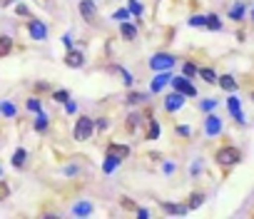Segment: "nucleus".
<instances>
[{"label": "nucleus", "instance_id": "1", "mask_svg": "<svg viewBox=\"0 0 254 219\" xmlns=\"http://www.w3.org/2000/svg\"><path fill=\"white\" fill-rule=\"evenodd\" d=\"M214 162H217L219 167L229 169V167H234V164L242 162V150L234 147V145H224V147H219V150L214 152Z\"/></svg>", "mask_w": 254, "mask_h": 219}, {"label": "nucleus", "instance_id": "2", "mask_svg": "<svg viewBox=\"0 0 254 219\" xmlns=\"http://www.w3.org/2000/svg\"><path fill=\"white\" fill-rule=\"evenodd\" d=\"M72 135H75V140H77V142H87V140L95 135V120H92V117H87V115H80V117H77V122H75Z\"/></svg>", "mask_w": 254, "mask_h": 219}, {"label": "nucleus", "instance_id": "3", "mask_svg": "<svg viewBox=\"0 0 254 219\" xmlns=\"http://www.w3.org/2000/svg\"><path fill=\"white\" fill-rule=\"evenodd\" d=\"M175 62H177V57H175L172 53H157V55H152V57H150V67H152L155 72L170 70Z\"/></svg>", "mask_w": 254, "mask_h": 219}, {"label": "nucleus", "instance_id": "4", "mask_svg": "<svg viewBox=\"0 0 254 219\" xmlns=\"http://www.w3.org/2000/svg\"><path fill=\"white\" fill-rule=\"evenodd\" d=\"M77 13L85 23H97V5H95V0H80L77 3Z\"/></svg>", "mask_w": 254, "mask_h": 219}, {"label": "nucleus", "instance_id": "5", "mask_svg": "<svg viewBox=\"0 0 254 219\" xmlns=\"http://www.w3.org/2000/svg\"><path fill=\"white\" fill-rule=\"evenodd\" d=\"M177 92H182L185 97H197V87L192 85V80L190 77H185V75H180V77H172V82H170Z\"/></svg>", "mask_w": 254, "mask_h": 219}, {"label": "nucleus", "instance_id": "6", "mask_svg": "<svg viewBox=\"0 0 254 219\" xmlns=\"http://www.w3.org/2000/svg\"><path fill=\"white\" fill-rule=\"evenodd\" d=\"M28 35H30V40H35V43L45 40V38H48V23L33 18V20L28 23Z\"/></svg>", "mask_w": 254, "mask_h": 219}, {"label": "nucleus", "instance_id": "7", "mask_svg": "<svg viewBox=\"0 0 254 219\" xmlns=\"http://www.w3.org/2000/svg\"><path fill=\"white\" fill-rule=\"evenodd\" d=\"M185 102H187V97L182 95V92H170V95H165V102H162V107L167 110V112H177V110H182L185 107Z\"/></svg>", "mask_w": 254, "mask_h": 219}, {"label": "nucleus", "instance_id": "8", "mask_svg": "<svg viewBox=\"0 0 254 219\" xmlns=\"http://www.w3.org/2000/svg\"><path fill=\"white\" fill-rule=\"evenodd\" d=\"M65 65H67L70 70H80V67L85 65V53H82V50H75V48L65 50Z\"/></svg>", "mask_w": 254, "mask_h": 219}, {"label": "nucleus", "instance_id": "9", "mask_svg": "<svg viewBox=\"0 0 254 219\" xmlns=\"http://www.w3.org/2000/svg\"><path fill=\"white\" fill-rule=\"evenodd\" d=\"M227 110H229V115L234 117L237 125H244V115H242V102H239V97L229 95V97H227Z\"/></svg>", "mask_w": 254, "mask_h": 219}, {"label": "nucleus", "instance_id": "10", "mask_svg": "<svg viewBox=\"0 0 254 219\" xmlns=\"http://www.w3.org/2000/svg\"><path fill=\"white\" fill-rule=\"evenodd\" d=\"M170 82H172V72H170V70H162V72H157V75L152 77L150 92H162V90H165Z\"/></svg>", "mask_w": 254, "mask_h": 219}, {"label": "nucleus", "instance_id": "11", "mask_svg": "<svg viewBox=\"0 0 254 219\" xmlns=\"http://www.w3.org/2000/svg\"><path fill=\"white\" fill-rule=\"evenodd\" d=\"M222 132V120L212 112H207V120H204V135L207 137H217Z\"/></svg>", "mask_w": 254, "mask_h": 219}, {"label": "nucleus", "instance_id": "12", "mask_svg": "<svg viewBox=\"0 0 254 219\" xmlns=\"http://www.w3.org/2000/svg\"><path fill=\"white\" fill-rule=\"evenodd\" d=\"M107 72H110V75H120L125 87H132V85H135V75H132V72H127L122 65H107Z\"/></svg>", "mask_w": 254, "mask_h": 219}, {"label": "nucleus", "instance_id": "13", "mask_svg": "<svg viewBox=\"0 0 254 219\" xmlns=\"http://www.w3.org/2000/svg\"><path fill=\"white\" fill-rule=\"evenodd\" d=\"M120 35L125 38V40H137V23H130V20H122L120 23Z\"/></svg>", "mask_w": 254, "mask_h": 219}, {"label": "nucleus", "instance_id": "14", "mask_svg": "<svg viewBox=\"0 0 254 219\" xmlns=\"http://www.w3.org/2000/svg\"><path fill=\"white\" fill-rule=\"evenodd\" d=\"M107 155H115L117 160H127V157H130V147H127V145H117V142H110L107 145Z\"/></svg>", "mask_w": 254, "mask_h": 219}, {"label": "nucleus", "instance_id": "15", "mask_svg": "<svg viewBox=\"0 0 254 219\" xmlns=\"http://www.w3.org/2000/svg\"><path fill=\"white\" fill-rule=\"evenodd\" d=\"M150 95L152 92H127V97H125V102L127 105H142V102H150Z\"/></svg>", "mask_w": 254, "mask_h": 219}, {"label": "nucleus", "instance_id": "16", "mask_svg": "<svg viewBox=\"0 0 254 219\" xmlns=\"http://www.w3.org/2000/svg\"><path fill=\"white\" fill-rule=\"evenodd\" d=\"M120 164H122V160H117L115 155H107V152H105V162H102V172H105V174H112Z\"/></svg>", "mask_w": 254, "mask_h": 219}, {"label": "nucleus", "instance_id": "17", "mask_svg": "<svg viewBox=\"0 0 254 219\" xmlns=\"http://www.w3.org/2000/svg\"><path fill=\"white\" fill-rule=\"evenodd\" d=\"M217 85L224 90V92H234L239 85H237V80L232 77V75H222V77H217Z\"/></svg>", "mask_w": 254, "mask_h": 219}, {"label": "nucleus", "instance_id": "18", "mask_svg": "<svg viewBox=\"0 0 254 219\" xmlns=\"http://www.w3.org/2000/svg\"><path fill=\"white\" fill-rule=\"evenodd\" d=\"M10 162H13V167H15V169H23V167H25V162H28V150L18 147V150L13 152V160H10Z\"/></svg>", "mask_w": 254, "mask_h": 219}, {"label": "nucleus", "instance_id": "19", "mask_svg": "<svg viewBox=\"0 0 254 219\" xmlns=\"http://www.w3.org/2000/svg\"><path fill=\"white\" fill-rule=\"evenodd\" d=\"M204 202H207V194H204V192H192V194L187 197V207H190V209H199Z\"/></svg>", "mask_w": 254, "mask_h": 219}, {"label": "nucleus", "instance_id": "20", "mask_svg": "<svg viewBox=\"0 0 254 219\" xmlns=\"http://www.w3.org/2000/svg\"><path fill=\"white\" fill-rule=\"evenodd\" d=\"M160 207L167 212V214H187L190 207L187 204H172V202H160Z\"/></svg>", "mask_w": 254, "mask_h": 219}, {"label": "nucleus", "instance_id": "21", "mask_svg": "<svg viewBox=\"0 0 254 219\" xmlns=\"http://www.w3.org/2000/svg\"><path fill=\"white\" fill-rule=\"evenodd\" d=\"M142 115L140 112H132V115H127V120H125V127H127V132H135L140 125H142Z\"/></svg>", "mask_w": 254, "mask_h": 219}, {"label": "nucleus", "instance_id": "22", "mask_svg": "<svg viewBox=\"0 0 254 219\" xmlns=\"http://www.w3.org/2000/svg\"><path fill=\"white\" fill-rule=\"evenodd\" d=\"M48 127H50V117H48L45 112H38V115H35V122H33V130H35V132H45Z\"/></svg>", "mask_w": 254, "mask_h": 219}, {"label": "nucleus", "instance_id": "23", "mask_svg": "<svg viewBox=\"0 0 254 219\" xmlns=\"http://www.w3.org/2000/svg\"><path fill=\"white\" fill-rule=\"evenodd\" d=\"M13 38L10 35H0V57H8L13 53Z\"/></svg>", "mask_w": 254, "mask_h": 219}, {"label": "nucleus", "instance_id": "24", "mask_svg": "<svg viewBox=\"0 0 254 219\" xmlns=\"http://www.w3.org/2000/svg\"><path fill=\"white\" fill-rule=\"evenodd\" d=\"M160 135H162L160 122H157V120H150V122H147V140L155 142V140H160Z\"/></svg>", "mask_w": 254, "mask_h": 219}, {"label": "nucleus", "instance_id": "25", "mask_svg": "<svg viewBox=\"0 0 254 219\" xmlns=\"http://www.w3.org/2000/svg\"><path fill=\"white\" fill-rule=\"evenodd\" d=\"M244 13H247V3H234L232 10H229V18H232L234 23H239V20L244 18Z\"/></svg>", "mask_w": 254, "mask_h": 219}, {"label": "nucleus", "instance_id": "26", "mask_svg": "<svg viewBox=\"0 0 254 219\" xmlns=\"http://www.w3.org/2000/svg\"><path fill=\"white\" fill-rule=\"evenodd\" d=\"M197 75H199V77H202L207 85H217V77H219V75H217L212 67H199V72H197Z\"/></svg>", "mask_w": 254, "mask_h": 219}, {"label": "nucleus", "instance_id": "27", "mask_svg": "<svg viewBox=\"0 0 254 219\" xmlns=\"http://www.w3.org/2000/svg\"><path fill=\"white\" fill-rule=\"evenodd\" d=\"M72 214H75V217H90V214H92V204H90V202H77V204L72 207Z\"/></svg>", "mask_w": 254, "mask_h": 219}, {"label": "nucleus", "instance_id": "28", "mask_svg": "<svg viewBox=\"0 0 254 219\" xmlns=\"http://www.w3.org/2000/svg\"><path fill=\"white\" fill-rule=\"evenodd\" d=\"M0 115H5V117H15V115H18V107H15L10 100H3V102H0Z\"/></svg>", "mask_w": 254, "mask_h": 219}, {"label": "nucleus", "instance_id": "29", "mask_svg": "<svg viewBox=\"0 0 254 219\" xmlns=\"http://www.w3.org/2000/svg\"><path fill=\"white\" fill-rule=\"evenodd\" d=\"M207 30H212V33H219L222 30V20H219L217 13H209L207 15Z\"/></svg>", "mask_w": 254, "mask_h": 219}, {"label": "nucleus", "instance_id": "30", "mask_svg": "<svg viewBox=\"0 0 254 219\" xmlns=\"http://www.w3.org/2000/svg\"><path fill=\"white\" fill-rule=\"evenodd\" d=\"M25 110L28 112H43V102H40V97H28V102H25Z\"/></svg>", "mask_w": 254, "mask_h": 219}, {"label": "nucleus", "instance_id": "31", "mask_svg": "<svg viewBox=\"0 0 254 219\" xmlns=\"http://www.w3.org/2000/svg\"><path fill=\"white\" fill-rule=\"evenodd\" d=\"M187 25L190 28H207V15H192L187 20Z\"/></svg>", "mask_w": 254, "mask_h": 219}, {"label": "nucleus", "instance_id": "32", "mask_svg": "<svg viewBox=\"0 0 254 219\" xmlns=\"http://www.w3.org/2000/svg\"><path fill=\"white\" fill-rule=\"evenodd\" d=\"M197 72H199V67H197L194 62H182V75H185V77H190V80H192Z\"/></svg>", "mask_w": 254, "mask_h": 219}, {"label": "nucleus", "instance_id": "33", "mask_svg": "<svg viewBox=\"0 0 254 219\" xmlns=\"http://www.w3.org/2000/svg\"><path fill=\"white\" fill-rule=\"evenodd\" d=\"M53 100L60 102V105H65V102L70 100V92H67V90H53Z\"/></svg>", "mask_w": 254, "mask_h": 219}, {"label": "nucleus", "instance_id": "34", "mask_svg": "<svg viewBox=\"0 0 254 219\" xmlns=\"http://www.w3.org/2000/svg\"><path fill=\"white\" fill-rule=\"evenodd\" d=\"M214 107H217V100H214V97H207V100L199 102V110H202V112H212Z\"/></svg>", "mask_w": 254, "mask_h": 219}, {"label": "nucleus", "instance_id": "35", "mask_svg": "<svg viewBox=\"0 0 254 219\" xmlns=\"http://www.w3.org/2000/svg\"><path fill=\"white\" fill-rule=\"evenodd\" d=\"M127 8H130V13H132V15H137V18H140V15H142V10H145L140 0H130V3H127Z\"/></svg>", "mask_w": 254, "mask_h": 219}, {"label": "nucleus", "instance_id": "36", "mask_svg": "<svg viewBox=\"0 0 254 219\" xmlns=\"http://www.w3.org/2000/svg\"><path fill=\"white\" fill-rule=\"evenodd\" d=\"M130 15H132V13H130V8H120V10H115V13H112V18H115V20H120V23H122V20H130Z\"/></svg>", "mask_w": 254, "mask_h": 219}, {"label": "nucleus", "instance_id": "37", "mask_svg": "<svg viewBox=\"0 0 254 219\" xmlns=\"http://www.w3.org/2000/svg\"><path fill=\"white\" fill-rule=\"evenodd\" d=\"M10 197V184L5 179H0V202H5Z\"/></svg>", "mask_w": 254, "mask_h": 219}, {"label": "nucleus", "instance_id": "38", "mask_svg": "<svg viewBox=\"0 0 254 219\" xmlns=\"http://www.w3.org/2000/svg\"><path fill=\"white\" fill-rule=\"evenodd\" d=\"M15 15H20V18H30V8L23 5V3H15Z\"/></svg>", "mask_w": 254, "mask_h": 219}, {"label": "nucleus", "instance_id": "39", "mask_svg": "<svg viewBox=\"0 0 254 219\" xmlns=\"http://www.w3.org/2000/svg\"><path fill=\"white\" fill-rule=\"evenodd\" d=\"M107 127H110V120H107V117H100V120H95V130H97V132H105Z\"/></svg>", "mask_w": 254, "mask_h": 219}, {"label": "nucleus", "instance_id": "40", "mask_svg": "<svg viewBox=\"0 0 254 219\" xmlns=\"http://www.w3.org/2000/svg\"><path fill=\"white\" fill-rule=\"evenodd\" d=\"M177 135L180 137H190L192 135V127L190 125H177Z\"/></svg>", "mask_w": 254, "mask_h": 219}, {"label": "nucleus", "instance_id": "41", "mask_svg": "<svg viewBox=\"0 0 254 219\" xmlns=\"http://www.w3.org/2000/svg\"><path fill=\"white\" fill-rule=\"evenodd\" d=\"M60 43L65 45V50H70V48H72V35H70V33H65V35L60 38Z\"/></svg>", "mask_w": 254, "mask_h": 219}, {"label": "nucleus", "instance_id": "42", "mask_svg": "<svg viewBox=\"0 0 254 219\" xmlns=\"http://www.w3.org/2000/svg\"><path fill=\"white\" fill-rule=\"evenodd\" d=\"M65 112H67V115H75V112H77V105L67 100V102H65Z\"/></svg>", "mask_w": 254, "mask_h": 219}, {"label": "nucleus", "instance_id": "43", "mask_svg": "<svg viewBox=\"0 0 254 219\" xmlns=\"http://www.w3.org/2000/svg\"><path fill=\"white\" fill-rule=\"evenodd\" d=\"M122 207H125V209H135L137 204H135V199H130V197H122Z\"/></svg>", "mask_w": 254, "mask_h": 219}, {"label": "nucleus", "instance_id": "44", "mask_svg": "<svg viewBox=\"0 0 254 219\" xmlns=\"http://www.w3.org/2000/svg\"><path fill=\"white\" fill-rule=\"evenodd\" d=\"M35 92H50V82H35Z\"/></svg>", "mask_w": 254, "mask_h": 219}, {"label": "nucleus", "instance_id": "45", "mask_svg": "<svg viewBox=\"0 0 254 219\" xmlns=\"http://www.w3.org/2000/svg\"><path fill=\"white\" fill-rule=\"evenodd\" d=\"M135 214H137L140 219H147V217H150V209H145V207H135Z\"/></svg>", "mask_w": 254, "mask_h": 219}, {"label": "nucleus", "instance_id": "46", "mask_svg": "<svg viewBox=\"0 0 254 219\" xmlns=\"http://www.w3.org/2000/svg\"><path fill=\"white\" fill-rule=\"evenodd\" d=\"M162 172H165V174H172V172H175V164H172V162H165V164H162Z\"/></svg>", "mask_w": 254, "mask_h": 219}, {"label": "nucleus", "instance_id": "47", "mask_svg": "<svg viewBox=\"0 0 254 219\" xmlns=\"http://www.w3.org/2000/svg\"><path fill=\"white\" fill-rule=\"evenodd\" d=\"M202 172V160H197L194 164H192V174H199Z\"/></svg>", "mask_w": 254, "mask_h": 219}, {"label": "nucleus", "instance_id": "48", "mask_svg": "<svg viewBox=\"0 0 254 219\" xmlns=\"http://www.w3.org/2000/svg\"><path fill=\"white\" fill-rule=\"evenodd\" d=\"M18 0H0V8H10V5H15Z\"/></svg>", "mask_w": 254, "mask_h": 219}, {"label": "nucleus", "instance_id": "49", "mask_svg": "<svg viewBox=\"0 0 254 219\" xmlns=\"http://www.w3.org/2000/svg\"><path fill=\"white\" fill-rule=\"evenodd\" d=\"M252 23H254V8H252Z\"/></svg>", "mask_w": 254, "mask_h": 219}, {"label": "nucleus", "instance_id": "50", "mask_svg": "<svg viewBox=\"0 0 254 219\" xmlns=\"http://www.w3.org/2000/svg\"><path fill=\"white\" fill-rule=\"evenodd\" d=\"M252 100H254V92H252Z\"/></svg>", "mask_w": 254, "mask_h": 219}, {"label": "nucleus", "instance_id": "51", "mask_svg": "<svg viewBox=\"0 0 254 219\" xmlns=\"http://www.w3.org/2000/svg\"><path fill=\"white\" fill-rule=\"evenodd\" d=\"M48 3H50V0H48Z\"/></svg>", "mask_w": 254, "mask_h": 219}]
</instances>
